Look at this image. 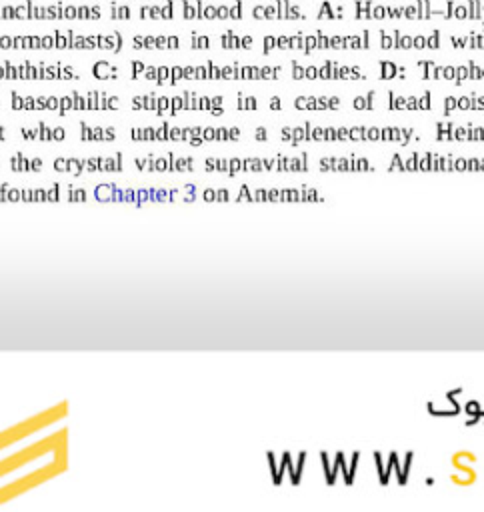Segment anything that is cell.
Segmentation results:
<instances>
[{
  "instance_id": "obj_1",
  "label": "cell",
  "mask_w": 484,
  "mask_h": 512,
  "mask_svg": "<svg viewBox=\"0 0 484 512\" xmlns=\"http://www.w3.org/2000/svg\"><path fill=\"white\" fill-rule=\"evenodd\" d=\"M426 408L434 416H456L460 412V404H458L454 392H448L446 400H430L426 404Z\"/></svg>"
},
{
  "instance_id": "obj_2",
  "label": "cell",
  "mask_w": 484,
  "mask_h": 512,
  "mask_svg": "<svg viewBox=\"0 0 484 512\" xmlns=\"http://www.w3.org/2000/svg\"><path fill=\"white\" fill-rule=\"evenodd\" d=\"M386 472H388V476L394 472L396 474V482L400 484V486H404L408 480L404 478V474H402V460H400V456H398V452H390L388 454V460H386Z\"/></svg>"
},
{
  "instance_id": "obj_3",
  "label": "cell",
  "mask_w": 484,
  "mask_h": 512,
  "mask_svg": "<svg viewBox=\"0 0 484 512\" xmlns=\"http://www.w3.org/2000/svg\"><path fill=\"white\" fill-rule=\"evenodd\" d=\"M320 462H322V470H324V476H326V484L328 486H334V482H336V468H334V462H330V456H328V452H320Z\"/></svg>"
},
{
  "instance_id": "obj_4",
  "label": "cell",
  "mask_w": 484,
  "mask_h": 512,
  "mask_svg": "<svg viewBox=\"0 0 484 512\" xmlns=\"http://www.w3.org/2000/svg\"><path fill=\"white\" fill-rule=\"evenodd\" d=\"M450 480H452L454 484L468 486V484H472V482L476 480V472H474L472 468H460V472L452 474V476H450Z\"/></svg>"
},
{
  "instance_id": "obj_5",
  "label": "cell",
  "mask_w": 484,
  "mask_h": 512,
  "mask_svg": "<svg viewBox=\"0 0 484 512\" xmlns=\"http://www.w3.org/2000/svg\"><path fill=\"white\" fill-rule=\"evenodd\" d=\"M374 466H376V472H378V480H380V484H382V486H386V484H388V480H390V476H388V472H386V462H384L382 452H374Z\"/></svg>"
},
{
  "instance_id": "obj_6",
  "label": "cell",
  "mask_w": 484,
  "mask_h": 512,
  "mask_svg": "<svg viewBox=\"0 0 484 512\" xmlns=\"http://www.w3.org/2000/svg\"><path fill=\"white\" fill-rule=\"evenodd\" d=\"M476 462V456L470 452H458L452 456V464L460 470V468H472V464Z\"/></svg>"
},
{
  "instance_id": "obj_7",
  "label": "cell",
  "mask_w": 484,
  "mask_h": 512,
  "mask_svg": "<svg viewBox=\"0 0 484 512\" xmlns=\"http://www.w3.org/2000/svg\"><path fill=\"white\" fill-rule=\"evenodd\" d=\"M358 462H360V452H354L352 458H350V462H348V478L344 480L346 486H350V484L354 482V474H356V470H358Z\"/></svg>"
},
{
  "instance_id": "obj_8",
  "label": "cell",
  "mask_w": 484,
  "mask_h": 512,
  "mask_svg": "<svg viewBox=\"0 0 484 512\" xmlns=\"http://www.w3.org/2000/svg\"><path fill=\"white\" fill-rule=\"evenodd\" d=\"M394 170H398V172H406L404 158H402L398 152H394V154H392V160H390V164H388V172H394Z\"/></svg>"
},
{
  "instance_id": "obj_9",
  "label": "cell",
  "mask_w": 484,
  "mask_h": 512,
  "mask_svg": "<svg viewBox=\"0 0 484 512\" xmlns=\"http://www.w3.org/2000/svg\"><path fill=\"white\" fill-rule=\"evenodd\" d=\"M268 462H270V472H272V480H274V484H280V482H282V476H280V472H278L276 458H274V454H272V452H268Z\"/></svg>"
},
{
  "instance_id": "obj_10",
  "label": "cell",
  "mask_w": 484,
  "mask_h": 512,
  "mask_svg": "<svg viewBox=\"0 0 484 512\" xmlns=\"http://www.w3.org/2000/svg\"><path fill=\"white\" fill-rule=\"evenodd\" d=\"M418 152H412L406 160H404V166H406V172H416L418 170Z\"/></svg>"
},
{
  "instance_id": "obj_11",
  "label": "cell",
  "mask_w": 484,
  "mask_h": 512,
  "mask_svg": "<svg viewBox=\"0 0 484 512\" xmlns=\"http://www.w3.org/2000/svg\"><path fill=\"white\" fill-rule=\"evenodd\" d=\"M412 458H414V452H412V450H408V452L404 454V458H402V474H404V478H406V480H408V474H410Z\"/></svg>"
},
{
  "instance_id": "obj_12",
  "label": "cell",
  "mask_w": 484,
  "mask_h": 512,
  "mask_svg": "<svg viewBox=\"0 0 484 512\" xmlns=\"http://www.w3.org/2000/svg\"><path fill=\"white\" fill-rule=\"evenodd\" d=\"M430 158H432V152L420 154V156H418V170L428 172V170H430Z\"/></svg>"
},
{
  "instance_id": "obj_13",
  "label": "cell",
  "mask_w": 484,
  "mask_h": 512,
  "mask_svg": "<svg viewBox=\"0 0 484 512\" xmlns=\"http://www.w3.org/2000/svg\"><path fill=\"white\" fill-rule=\"evenodd\" d=\"M440 170H446V172L454 170V156L452 154L440 156Z\"/></svg>"
},
{
  "instance_id": "obj_14",
  "label": "cell",
  "mask_w": 484,
  "mask_h": 512,
  "mask_svg": "<svg viewBox=\"0 0 484 512\" xmlns=\"http://www.w3.org/2000/svg\"><path fill=\"white\" fill-rule=\"evenodd\" d=\"M348 138H350V140H366V128H362V126L350 128Z\"/></svg>"
},
{
  "instance_id": "obj_15",
  "label": "cell",
  "mask_w": 484,
  "mask_h": 512,
  "mask_svg": "<svg viewBox=\"0 0 484 512\" xmlns=\"http://www.w3.org/2000/svg\"><path fill=\"white\" fill-rule=\"evenodd\" d=\"M240 170H242V160H240V158H230V160H228V174L234 176V174L240 172Z\"/></svg>"
},
{
  "instance_id": "obj_16",
  "label": "cell",
  "mask_w": 484,
  "mask_h": 512,
  "mask_svg": "<svg viewBox=\"0 0 484 512\" xmlns=\"http://www.w3.org/2000/svg\"><path fill=\"white\" fill-rule=\"evenodd\" d=\"M332 170H336V172H340V170H350V158H334Z\"/></svg>"
},
{
  "instance_id": "obj_17",
  "label": "cell",
  "mask_w": 484,
  "mask_h": 512,
  "mask_svg": "<svg viewBox=\"0 0 484 512\" xmlns=\"http://www.w3.org/2000/svg\"><path fill=\"white\" fill-rule=\"evenodd\" d=\"M452 134H454V140H458V142H464V140H468V126H460V128H454V130H452Z\"/></svg>"
},
{
  "instance_id": "obj_18",
  "label": "cell",
  "mask_w": 484,
  "mask_h": 512,
  "mask_svg": "<svg viewBox=\"0 0 484 512\" xmlns=\"http://www.w3.org/2000/svg\"><path fill=\"white\" fill-rule=\"evenodd\" d=\"M478 410H480V402L478 400H466V404H464V412L470 416V414H478Z\"/></svg>"
},
{
  "instance_id": "obj_19",
  "label": "cell",
  "mask_w": 484,
  "mask_h": 512,
  "mask_svg": "<svg viewBox=\"0 0 484 512\" xmlns=\"http://www.w3.org/2000/svg\"><path fill=\"white\" fill-rule=\"evenodd\" d=\"M318 166H320V170H332V166H334V156H324V158H320V162H318Z\"/></svg>"
},
{
  "instance_id": "obj_20",
  "label": "cell",
  "mask_w": 484,
  "mask_h": 512,
  "mask_svg": "<svg viewBox=\"0 0 484 512\" xmlns=\"http://www.w3.org/2000/svg\"><path fill=\"white\" fill-rule=\"evenodd\" d=\"M356 170L364 172V170H374V166H370L368 158H356Z\"/></svg>"
},
{
  "instance_id": "obj_21",
  "label": "cell",
  "mask_w": 484,
  "mask_h": 512,
  "mask_svg": "<svg viewBox=\"0 0 484 512\" xmlns=\"http://www.w3.org/2000/svg\"><path fill=\"white\" fill-rule=\"evenodd\" d=\"M478 168H480V158H466L468 172H478Z\"/></svg>"
},
{
  "instance_id": "obj_22",
  "label": "cell",
  "mask_w": 484,
  "mask_h": 512,
  "mask_svg": "<svg viewBox=\"0 0 484 512\" xmlns=\"http://www.w3.org/2000/svg\"><path fill=\"white\" fill-rule=\"evenodd\" d=\"M366 140H372V142H376V140H380V128H366Z\"/></svg>"
},
{
  "instance_id": "obj_23",
  "label": "cell",
  "mask_w": 484,
  "mask_h": 512,
  "mask_svg": "<svg viewBox=\"0 0 484 512\" xmlns=\"http://www.w3.org/2000/svg\"><path fill=\"white\" fill-rule=\"evenodd\" d=\"M412 138V128H400V142L408 144Z\"/></svg>"
},
{
  "instance_id": "obj_24",
  "label": "cell",
  "mask_w": 484,
  "mask_h": 512,
  "mask_svg": "<svg viewBox=\"0 0 484 512\" xmlns=\"http://www.w3.org/2000/svg\"><path fill=\"white\" fill-rule=\"evenodd\" d=\"M436 138H438V140H446V142H454V134H452V130H450V132L438 130V132H436Z\"/></svg>"
},
{
  "instance_id": "obj_25",
  "label": "cell",
  "mask_w": 484,
  "mask_h": 512,
  "mask_svg": "<svg viewBox=\"0 0 484 512\" xmlns=\"http://www.w3.org/2000/svg\"><path fill=\"white\" fill-rule=\"evenodd\" d=\"M466 170V158H454V172H464Z\"/></svg>"
},
{
  "instance_id": "obj_26",
  "label": "cell",
  "mask_w": 484,
  "mask_h": 512,
  "mask_svg": "<svg viewBox=\"0 0 484 512\" xmlns=\"http://www.w3.org/2000/svg\"><path fill=\"white\" fill-rule=\"evenodd\" d=\"M244 198H246V200H254V194L250 192V188H248V186H242V188H240L238 200H244Z\"/></svg>"
},
{
  "instance_id": "obj_27",
  "label": "cell",
  "mask_w": 484,
  "mask_h": 512,
  "mask_svg": "<svg viewBox=\"0 0 484 512\" xmlns=\"http://www.w3.org/2000/svg\"><path fill=\"white\" fill-rule=\"evenodd\" d=\"M380 140L382 142H390L392 140V128H380Z\"/></svg>"
},
{
  "instance_id": "obj_28",
  "label": "cell",
  "mask_w": 484,
  "mask_h": 512,
  "mask_svg": "<svg viewBox=\"0 0 484 512\" xmlns=\"http://www.w3.org/2000/svg\"><path fill=\"white\" fill-rule=\"evenodd\" d=\"M350 128H336V140H350Z\"/></svg>"
},
{
  "instance_id": "obj_29",
  "label": "cell",
  "mask_w": 484,
  "mask_h": 512,
  "mask_svg": "<svg viewBox=\"0 0 484 512\" xmlns=\"http://www.w3.org/2000/svg\"><path fill=\"white\" fill-rule=\"evenodd\" d=\"M324 140L334 142L336 140V128H324Z\"/></svg>"
},
{
  "instance_id": "obj_30",
  "label": "cell",
  "mask_w": 484,
  "mask_h": 512,
  "mask_svg": "<svg viewBox=\"0 0 484 512\" xmlns=\"http://www.w3.org/2000/svg\"><path fill=\"white\" fill-rule=\"evenodd\" d=\"M430 170H432V172L440 170V156H438V154H432V158H430Z\"/></svg>"
},
{
  "instance_id": "obj_31",
  "label": "cell",
  "mask_w": 484,
  "mask_h": 512,
  "mask_svg": "<svg viewBox=\"0 0 484 512\" xmlns=\"http://www.w3.org/2000/svg\"><path fill=\"white\" fill-rule=\"evenodd\" d=\"M254 200H268V190H264V188L254 190Z\"/></svg>"
},
{
  "instance_id": "obj_32",
  "label": "cell",
  "mask_w": 484,
  "mask_h": 512,
  "mask_svg": "<svg viewBox=\"0 0 484 512\" xmlns=\"http://www.w3.org/2000/svg\"><path fill=\"white\" fill-rule=\"evenodd\" d=\"M202 138H204V140H214V138H216V130H214V128H204Z\"/></svg>"
},
{
  "instance_id": "obj_33",
  "label": "cell",
  "mask_w": 484,
  "mask_h": 512,
  "mask_svg": "<svg viewBox=\"0 0 484 512\" xmlns=\"http://www.w3.org/2000/svg\"><path fill=\"white\" fill-rule=\"evenodd\" d=\"M312 140H324V128H312Z\"/></svg>"
},
{
  "instance_id": "obj_34",
  "label": "cell",
  "mask_w": 484,
  "mask_h": 512,
  "mask_svg": "<svg viewBox=\"0 0 484 512\" xmlns=\"http://www.w3.org/2000/svg\"><path fill=\"white\" fill-rule=\"evenodd\" d=\"M228 138H230V134H228V130H226V128L216 130V138H214V140H228Z\"/></svg>"
},
{
  "instance_id": "obj_35",
  "label": "cell",
  "mask_w": 484,
  "mask_h": 512,
  "mask_svg": "<svg viewBox=\"0 0 484 512\" xmlns=\"http://www.w3.org/2000/svg\"><path fill=\"white\" fill-rule=\"evenodd\" d=\"M280 196H282V190H278V188L268 190V200H280Z\"/></svg>"
},
{
  "instance_id": "obj_36",
  "label": "cell",
  "mask_w": 484,
  "mask_h": 512,
  "mask_svg": "<svg viewBox=\"0 0 484 512\" xmlns=\"http://www.w3.org/2000/svg\"><path fill=\"white\" fill-rule=\"evenodd\" d=\"M216 170H222V172H228V160H224V158H220V160H216Z\"/></svg>"
},
{
  "instance_id": "obj_37",
  "label": "cell",
  "mask_w": 484,
  "mask_h": 512,
  "mask_svg": "<svg viewBox=\"0 0 484 512\" xmlns=\"http://www.w3.org/2000/svg\"><path fill=\"white\" fill-rule=\"evenodd\" d=\"M204 200H208V202L216 200V190H212V188H206V190H204Z\"/></svg>"
},
{
  "instance_id": "obj_38",
  "label": "cell",
  "mask_w": 484,
  "mask_h": 512,
  "mask_svg": "<svg viewBox=\"0 0 484 512\" xmlns=\"http://www.w3.org/2000/svg\"><path fill=\"white\" fill-rule=\"evenodd\" d=\"M228 198H230V194H228V190H226V188L216 190V200H228Z\"/></svg>"
},
{
  "instance_id": "obj_39",
  "label": "cell",
  "mask_w": 484,
  "mask_h": 512,
  "mask_svg": "<svg viewBox=\"0 0 484 512\" xmlns=\"http://www.w3.org/2000/svg\"><path fill=\"white\" fill-rule=\"evenodd\" d=\"M436 128H438V130H444V132H450V130H454V124H450V122H440Z\"/></svg>"
},
{
  "instance_id": "obj_40",
  "label": "cell",
  "mask_w": 484,
  "mask_h": 512,
  "mask_svg": "<svg viewBox=\"0 0 484 512\" xmlns=\"http://www.w3.org/2000/svg\"><path fill=\"white\" fill-rule=\"evenodd\" d=\"M54 166H56L58 170H66V168H68V162H66V160H60V158H58V160L54 162Z\"/></svg>"
},
{
  "instance_id": "obj_41",
  "label": "cell",
  "mask_w": 484,
  "mask_h": 512,
  "mask_svg": "<svg viewBox=\"0 0 484 512\" xmlns=\"http://www.w3.org/2000/svg\"><path fill=\"white\" fill-rule=\"evenodd\" d=\"M206 170H216V158H206Z\"/></svg>"
},
{
  "instance_id": "obj_42",
  "label": "cell",
  "mask_w": 484,
  "mask_h": 512,
  "mask_svg": "<svg viewBox=\"0 0 484 512\" xmlns=\"http://www.w3.org/2000/svg\"><path fill=\"white\" fill-rule=\"evenodd\" d=\"M256 140H266V130L264 128L256 130Z\"/></svg>"
},
{
  "instance_id": "obj_43",
  "label": "cell",
  "mask_w": 484,
  "mask_h": 512,
  "mask_svg": "<svg viewBox=\"0 0 484 512\" xmlns=\"http://www.w3.org/2000/svg\"><path fill=\"white\" fill-rule=\"evenodd\" d=\"M282 138H284V140H292V130H290V128H284V130H282Z\"/></svg>"
},
{
  "instance_id": "obj_44",
  "label": "cell",
  "mask_w": 484,
  "mask_h": 512,
  "mask_svg": "<svg viewBox=\"0 0 484 512\" xmlns=\"http://www.w3.org/2000/svg\"><path fill=\"white\" fill-rule=\"evenodd\" d=\"M228 134H230V140H236V138L240 136V130H238V128H232Z\"/></svg>"
},
{
  "instance_id": "obj_45",
  "label": "cell",
  "mask_w": 484,
  "mask_h": 512,
  "mask_svg": "<svg viewBox=\"0 0 484 512\" xmlns=\"http://www.w3.org/2000/svg\"><path fill=\"white\" fill-rule=\"evenodd\" d=\"M392 140L400 142V128H392Z\"/></svg>"
},
{
  "instance_id": "obj_46",
  "label": "cell",
  "mask_w": 484,
  "mask_h": 512,
  "mask_svg": "<svg viewBox=\"0 0 484 512\" xmlns=\"http://www.w3.org/2000/svg\"><path fill=\"white\" fill-rule=\"evenodd\" d=\"M458 106H460V108H468V100H466V98H462V100L458 102Z\"/></svg>"
},
{
  "instance_id": "obj_47",
  "label": "cell",
  "mask_w": 484,
  "mask_h": 512,
  "mask_svg": "<svg viewBox=\"0 0 484 512\" xmlns=\"http://www.w3.org/2000/svg\"><path fill=\"white\" fill-rule=\"evenodd\" d=\"M454 106H456V102H454V100H448V102H446V108H448V110H450V108H454Z\"/></svg>"
},
{
  "instance_id": "obj_48",
  "label": "cell",
  "mask_w": 484,
  "mask_h": 512,
  "mask_svg": "<svg viewBox=\"0 0 484 512\" xmlns=\"http://www.w3.org/2000/svg\"><path fill=\"white\" fill-rule=\"evenodd\" d=\"M354 106H356V108H362V106H364V102H362V100H360V98H358V100H356V102H354Z\"/></svg>"
},
{
  "instance_id": "obj_49",
  "label": "cell",
  "mask_w": 484,
  "mask_h": 512,
  "mask_svg": "<svg viewBox=\"0 0 484 512\" xmlns=\"http://www.w3.org/2000/svg\"><path fill=\"white\" fill-rule=\"evenodd\" d=\"M432 484H434V478L428 476V478H426V486H432Z\"/></svg>"
},
{
  "instance_id": "obj_50",
  "label": "cell",
  "mask_w": 484,
  "mask_h": 512,
  "mask_svg": "<svg viewBox=\"0 0 484 512\" xmlns=\"http://www.w3.org/2000/svg\"><path fill=\"white\" fill-rule=\"evenodd\" d=\"M478 172H484V158H480V168H478Z\"/></svg>"
},
{
  "instance_id": "obj_51",
  "label": "cell",
  "mask_w": 484,
  "mask_h": 512,
  "mask_svg": "<svg viewBox=\"0 0 484 512\" xmlns=\"http://www.w3.org/2000/svg\"><path fill=\"white\" fill-rule=\"evenodd\" d=\"M478 414L484 418V404H480V410H478Z\"/></svg>"
},
{
  "instance_id": "obj_52",
  "label": "cell",
  "mask_w": 484,
  "mask_h": 512,
  "mask_svg": "<svg viewBox=\"0 0 484 512\" xmlns=\"http://www.w3.org/2000/svg\"><path fill=\"white\" fill-rule=\"evenodd\" d=\"M482 140H484V138H482Z\"/></svg>"
}]
</instances>
